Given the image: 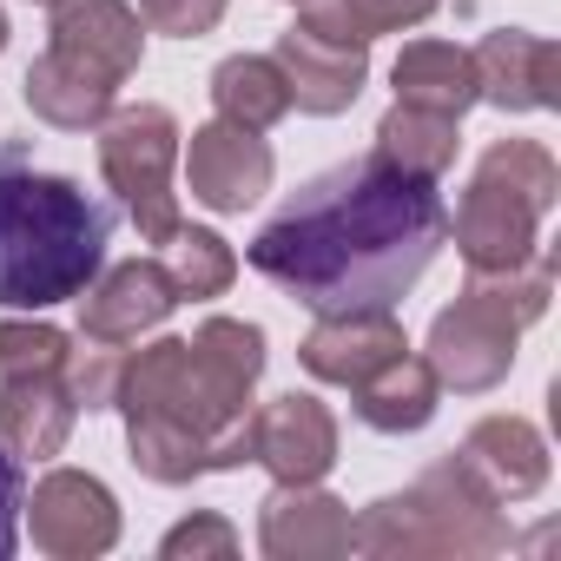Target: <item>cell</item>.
I'll return each mask as SVG.
<instances>
[{
  "instance_id": "cell-24",
  "label": "cell",
  "mask_w": 561,
  "mask_h": 561,
  "mask_svg": "<svg viewBox=\"0 0 561 561\" xmlns=\"http://www.w3.org/2000/svg\"><path fill=\"white\" fill-rule=\"evenodd\" d=\"M159 264H165V277H172L179 305H185V298H225L231 277H238V251H231L218 231L185 225V218H179L172 238L159 244Z\"/></svg>"
},
{
  "instance_id": "cell-19",
  "label": "cell",
  "mask_w": 561,
  "mask_h": 561,
  "mask_svg": "<svg viewBox=\"0 0 561 561\" xmlns=\"http://www.w3.org/2000/svg\"><path fill=\"white\" fill-rule=\"evenodd\" d=\"M113 80H100V73H87V67H73L67 54H41L34 67H27V80H21V100H27V113L34 119H47V126H60V133H93L106 113H113Z\"/></svg>"
},
{
  "instance_id": "cell-14",
  "label": "cell",
  "mask_w": 561,
  "mask_h": 561,
  "mask_svg": "<svg viewBox=\"0 0 561 561\" xmlns=\"http://www.w3.org/2000/svg\"><path fill=\"white\" fill-rule=\"evenodd\" d=\"M257 548L271 561H337L351 554V508L318 482H277L257 502Z\"/></svg>"
},
{
  "instance_id": "cell-18",
  "label": "cell",
  "mask_w": 561,
  "mask_h": 561,
  "mask_svg": "<svg viewBox=\"0 0 561 561\" xmlns=\"http://www.w3.org/2000/svg\"><path fill=\"white\" fill-rule=\"evenodd\" d=\"M80 423L67 377H0V443L21 462H54Z\"/></svg>"
},
{
  "instance_id": "cell-31",
  "label": "cell",
  "mask_w": 561,
  "mask_h": 561,
  "mask_svg": "<svg viewBox=\"0 0 561 561\" xmlns=\"http://www.w3.org/2000/svg\"><path fill=\"white\" fill-rule=\"evenodd\" d=\"M21 508H27V469L0 443V561H14V548H21Z\"/></svg>"
},
{
  "instance_id": "cell-17",
  "label": "cell",
  "mask_w": 561,
  "mask_h": 561,
  "mask_svg": "<svg viewBox=\"0 0 561 561\" xmlns=\"http://www.w3.org/2000/svg\"><path fill=\"white\" fill-rule=\"evenodd\" d=\"M495 502H528L548 489V443L528 416H482L456 449Z\"/></svg>"
},
{
  "instance_id": "cell-16",
  "label": "cell",
  "mask_w": 561,
  "mask_h": 561,
  "mask_svg": "<svg viewBox=\"0 0 561 561\" xmlns=\"http://www.w3.org/2000/svg\"><path fill=\"white\" fill-rule=\"evenodd\" d=\"M410 337L397 324V311H337V318H318L311 337L298 344V364L318 377V383H337V390H357L370 370H383L390 357H403Z\"/></svg>"
},
{
  "instance_id": "cell-27",
  "label": "cell",
  "mask_w": 561,
  "mask_h": 561,
  "mask_svg": "<svg viewBox=\"0 0 561 561\" xmlns=\"http://www.w3.org/2000/svg\"><path fill=\"white\" fill-rule=\"evenodd\" d=\"M119 364H126V351L119 344H93V337H80V351H67V390H73V403L93 416V410H113V390H119Z\"/></svg>"
},
{
  "instance_id": "cell-20",
  "label": "cell",
  "mask_w": 561,
  "mask_h": 561,
  "mask_svg": "<svg viewBox=\"0 0 561 561\" xmlns=\"http://www.w3.org/2000/svg\"><path fill=\"white\" fill-rule=\"evenodd\" d=\"M357 416L377 430V436H416L430 416H436V403H443V383H436V370H430V357H390L383 370H370L357 390Z\"/></svg>"
},
{
  "instance_id": "cell-23",
  "label": "cell",
  "mask_w": 561,
  "mask_h": 561,
  "mask_svg": "<svg viewBox=\"0 0 561 561\" xmlns=\"http://www.w3.org/2000/svg\"><path fill=\"white\" fill-rule=\"evenodd\" d=\"M211 106L231 126L271 133L277 119L291 113V87H285V73H277L271 54H231V60L211 67Z\"/></svg>"
},
{
  "instance_id": "cell-29",
  "label": "cell",
  "mask_w": 561,
  "mask_h": 561,
  "mask_svg": "<svg viewBox=\"0 0 561 561\" xmlns=\"http://www.w3.org/2000/svg\"><path fill=\"white\" fill-rule=\"evenodd\" d=\"M344 21L357 41H377V34H403V27H423L443 0H337Z\"/></svg>"
},
{
  "instance_id": "cell-28",
  "label": "cell",
  "mask_w": 561,
  "mask_h": 561,
  "mask_svg": "<svg viewBox=\"0 0 561 561\" xmlns=\"http://www.w3.org/2000/svg\"><path fill=\"white\" fill-rule=\"evenodd\" d=\"M159 554H165V561H231V554H238V528H231L225 515L198 508V515H185L179 528H165Z\"/></svg>"
},
{
  "instance_id": "cell-32",
  "label": "cell",
  "mask_w": 561,
  "mask_h": 561,
  "mask_svg": "<svg viewBox=\"0 0 561 561\" xmlns=\"http://www.w3.org/2000/svg\"><path fill=\"white\" fill-rule=\"evenodd\" d=\"M0 54H8V14H0Z\"/></svg>"
},
{
  "instance_id": "cell-10",
  "label": "cell",
  "mask_w": 561,
  "mask_h": 561,
  "mask_svg": "<svg viewBox=\"0 0 561 561\" xmlns=\"http://www.w3.org/2000/svg\"><path fill=\"white\" fill-rule=\"evenodd\" d=\"M469 60H476V100H489L495 113H554L561 106V47L548 34L495 27V34H482V47H469Z\"/></svg>"
},
{
  "instance_id": "cell-5",
  "label": "cell",
  "mask_w": 561,
  "mask_h": 561,
  "mask_svg": "<svg viewBox=\"0 0 561 561\" xmlns=\"http://www.w3.org/2000/svg\"><path fill=\"white\" fill-rule=\"evenodd\" d=\"M93 133H100V179L126 205L139 244H165L179 225V192H172L179 119H172V106H152V100L113 106Z\"/></svg>"
},
{
  "instance_id": "cell-7",
  "label": "cell",
  "mask_w": 561,
  "mask_h": 561,
  "mask_svg": "<svg viewBox=\"0 0 561 561\" xmlns=\"http://www.w3.org/2000/svg\"><path fill=\"white\" fill-rule=\"evenodd\" d=\"M21 522L34 528V548L54 554V561H93L119 541V502L87 469H47L34 482Z\"/></svg>"
},
{
  "instance_id": "cell-13",
  "label": "cell",
  "mask_w": 561,
  "mask_h": 561,
  "mask_svg": "<svg viewBox=\"0 0 561 561\" xmlns=\"http://www.w3.org/2000/svg\"><path fill=\"white\" fill-rule=\"evenodd\" d=\"M54 54H67L73 67L126 87L146 60V21L133 0H54Z\"/></svg>"
},
{
  "instance_id": "cell-15",
  "label": "cell",
  "mask_w": 561,
  "mask_h": 561,
  "mask_svg": "<svg viewBox=\"0 0 561 561\" xmlns=\"http://www.w3.org/2000/svg\"><path fill=\"white\" fill-rule=\"evenodd\" d=\"M456 251L469 271H508L528 251H541V211L508 185H495L489 172H469L456 205Z\"/></svg>"
},
{
  "instance_id": "cell-12",
  "label": "cell",
  "mask_w": 561,
  "mask_h": 561,
  "mask_svg": "<svg viewBox=\"0 0 561 561\" xmlns=\"http://www.w3.org/2000/svg\"><path fill=\"white\" fill-rule=\"evenodd\" d=\"M179 291L159 257H126L113 271H100L93 285L80 291V337L93 344H139L172 318Z\"/></svg>"
},
{
  "instance_id": "cell-2",
  "label": "cell",
  "mask_w": 561,
  "mask_h": 561,
  "mask_svg": "<svg viewBox=\"0 0 561 561\" xmlns=\"http://www.w3.org/2000/svg\"><path fill=\"white\" fill-rule=\"evenodd\" d=\"M264 377V331L205 318L192 337H159L119 364L113 410L126 416L133 469L159 489L251 462V390Z\"/></svg>"
},
{
  "instance_id": "cell-30",
  "label": "cell",
  "mask_w": 561,
  "mask_h": 561,
  "mask_svg": "<svg viewBox=\"0 0 561 561\" xmlns=\"http://www.w3.org/2000/svg\"><path fill=\"white\" fill-rule=\"evenodd\" d=\"M231 0H139V21L152 34H172V41H198L225 21Z\"/></svg>"
},
{
  "instance_id": "cell-26",
  "label": "cell",
  "mask_w": 561,
  "mask_h": 561,
  "mask_svg": "<svg viewBox=\"0 0 561 561\" xmlns=\"http://www.w3.org/2000/svg\"><path fill=\"white\" fill-rule=\"evenodd\" d=\"M73 337L41 318H8L0 324V377H60Z\"/></svg>"
},
{
  "instance_id": "cell-33",
  "label": "cell",
  "mask_w": 561,
  "mask_h": 561,
  "mask_svg": "<svg viewBox=\"0 0 561 561\" xmlns=\"http://www.w3.org/2000/svg\"><path fill=\"white\" fill-rule=\"evenodd\" d=\"M291 8H305V0H291Z\"/></svg>"
},
{
  "instance_id": "cell-21",
  "label": "cell",
  "mask_w": 561,
  "mask_h": 561,
  "mask_svg": "<svg viewBox=\"0 0 561 561\" xmlns=\"http://www.w3.org/2000/svg\"><path fill=\"white\" fill-rule=\"evenodd\" d=\"M390 80H397V100L430 106V113H449V119H462L469 106H482L476 100V60L456 41H410L397 54Z\"/></svg>"
},
{
  "instance_id": "cell-25",
  "label": "cell",
  "mask_w": 561,
  "mask_h": 561,
  "mask_svg": "<svg viewBox=\"0 0 561 561\" xmlns=\"http://www.w3.org/2000/svg\"><path fill=\"white\" fill-rule=\"evenodd\" d=\"M476 172H489L495 185H508L515 198H528L541 218H548L554 198H561V165H554V152L535 146V139H495V146L476 159Z\"/></svg>"
},
{
  "instance_id": "cell-9",
  "label": "cell",
  "mask_w": 561,
  "mask_h": 561,
  "mask_svg": "<svg viewBox=\"0 0 561 561\" xmlns=\"http://www.w3.org/2000/svg\"><path fill=\"white\" fill-rule=\"evenodd\" d=\"M271 60H277V73H285V87H291V106L311 113V119L351 113L364 80H370V41H331V34H311V27L277 34Z\"/></svg>"
},
{
  "instance_id": "cell-3",
  "label": "cell",
  "mask_w": 561,
  "mask_h": 561,
  "mask_svg": "<svg viewBox=\"0 0 561 561\" xmlns=\"http://www.w3.org/2000/svg\"><path fill=\"white\" fill-rule=\"evenodd\" d=\"M113 205L67 172H34L21 146L0 152V311H47L106 271Z\"/></svg>"
},
{
  "instance_id": "cell-8",
  "label": "cell",
  "mask_w": 561,
  "mask_h": 561,
  "mask_svg": "<svg viewBox=\"0 0 561 561\" xmlns=\"http://www.w3.org/2000/svg\"><path fill=\"white\" fill-rule=\"evenodd\" d=\"M251 462L271 469V482H324L337 462V416L311 390H285L264 410H251Z\"/></svg>"
},
{
  "instance_id": "cell-6",
  "label": "cell",
  "mask_w": 561,
  "mask_h": 561,
  "mask_svg": "<svg viewBox=\"0 0 561 561\" xmlns=\"http://www.w3.org/2000/svg\"><path fill=\"white\" fill-rule=\"evenodd\" d=\"M515 344H522V324L502 305H489L482 291L462 285V298L449 311H436V324H430V370H436L443 390L482 397V390L508 383Z\"/></svg>"
},
{
  "instance_id": "cell-1",
  "label": "cell",
  "mask_w": 561,
  "mask_h": 561,
  "mask_svg": "<svg viewBox=\"0 0 561 561\" xmlns=\"http://www.w3.org/2000/svg\"><path fill=\"white\" fill-rule=\"evenodd\" d=\"M449 244V205L436 179H410L364 152L305 179L251 238V271L318 318L397 311L436 251Z\"/></svg>"
},
{
  "instance_id": "cell-11",
  "label": "cell",
  "mask_w": 561,
  "mask_h": 561,
  "mask_svg": "<svg viewBox=\"0 0 561 561\" xmlns=\"http://www.w3.org/2000/svg\"><path fill=\"white\" fill-rule=\"evenodd\" d=\"M271 146L264 133L251 126H231V119H211L192 133V152H185V192L205 205V211H251L264 192H271Z\"/></svg>"
},
{
  "instance_id": "cell-34",
  "label": "cell",
  "mask_w": 561,
  "mask_h": 561,
  "mask_svg": "<svg viewBox=\"0 0 561 561\" xmlns=\"http://www.w3.org/2000/svg\"><path fill=\"white\" fill-rule=\"evenodd\" d=\"M41 8H54V0H41Z\"/></svg>"
},
{
  "instance_id": "cell-22",
  "label": "cell",
  "mask_w": 561,
  "mask_h": 561,
  "mask_svg": "<svg viewBox=\"0 0 561 561\" xmlns=\"http://www.w3.org/2000/svg\"><path fill=\"white\" fill-rule=\"evenodd\" d=\"M370 152L390 159V165L410 172V179H443V172L456 165V152H462V119L397 100V106L377 119V146H370Z\"/></svg>"
},
{
  "instance_id": "cell-4",
  "label": "cell",
  "mask_w": 561,
  "mask_h": 561,
  "mask_svg": "<svg viewBox=\"0 0 561 561\" xmlns=\"http://www.w3.org/2000/svg\"><path fill=\"white\" fill-rule=\"evenodd\" d=\"M515 541L502 502L482 489V476L449 449L436 456L410 489L377 495L357 522H351V548L377 554V561H410V554H436V561H482L502 554Z\"/></svg>"
}]
</instances>
